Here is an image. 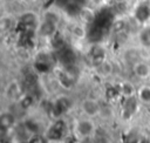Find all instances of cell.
I'll use <instances>...</instances> for the list:
<instances>
[{"label":"cell","mask_w":150,"mask_h":143,"mask_svg":"<svg viewBox=\"0 0 150 143\" xmlns=\"http://www.w3.org/2000/svg\"><path fill=\"white\" fill-rule=\"evenodd\" d=\"M74 132L82 139H89L96 134V123L94 118L82 116L74 121L73 125Z\"/></svg>","instance_id":"6da1fadb"},{"label":"cell","mask_w":150,"mask_h":143,"mask_svg":"<svg viewBox=\"0 0 150 143\" xmlns=\"http://www.w3.org/2000/svg\"><path fill=\"white\" fill-rule=\"evenodd\" d=\"M80 110L82 113V116L96 118L102 113V105L96 98L93 97H86L80 103Z\"/></svg>","instance_id":"7a4b0ae2"},{"label":"cell","mask_w":150,"mask_h":143,"mask_svg":"<svg viewBox=\"0 0 150 143\" xmlns=\"http://www.w3.org/2000/svg\"><path fill=\"white\" fill-rule=\"evenodd\" d=\"M132 73L141 81L149 80L150 79V62L144 59H139L138 61L132 63Z\"/></svg>","instance_id":"3957f363"},{"label":"cell","mask_w":150,"mask_h":143,"mask_svg":"<svg viewBox=\"0 0 150 143\" xmlns=\"http://www.w3.org/2000/svg\"><path fill=\"white\" fill-rule=\"evenodd\" d=\"M18 124V118L15 114L11 110H2L0 114V127L2 132L13 131Z\"/></svg>","instance_id":"277c9868"},{"label":"cell","mask_w":150,"mask_h":143,"mask_svg":"<svg viewBox=\"0 0 150 143\" xmlns=\"http://www.w3.org/2000/svg\"><path fill=\"white\" fill-rule=\"evenodd\" d=\"M137 89L138 87H136L130 80H123L117 84V93L125 100L136 98Z\"/></svg>","instance_id":"5b68a950"},{"label":"cell","mask_w":150,"mask_h":143,"mask_svg":"<svg viewBox=\"0 0 150 143\" xmlns=\"http://www.w3.org/2000/svg\"><path fill=\"white\" fill-rule=\"evenodd\" d=\"M95 72H96V75H98L100 77L107 79V77L111 76V74L114 72V64L109 60L105 59L95 66Z\"/></svg>","instance_id":"8992f818"},{"label":"cell","mask_w":150,"mask_h":143,"mask_svg":"<svg viewBox=\"0 0 150 143\" xmlns=\"http://www.w3.org/2000/svg\"><path fill=\"white\" fill-rule=\"evenodd\" d=\"M20 93H21L20 82H18L16 80L8 82V84L5 88V96L11 101H15L20 96Z\"/></svg>","instance_id":"52a82bcc"},{"label":"cell","mask_w":150,"mask_h":143,"mask_svg":"<svg viewBox=\"0 0 150 143\" xmlns=\"http://www.w3.org/2000/svg\"><path fill=\"white\" fill-rule=\"evenodd\" d=\"M136 100L143 105H150V84H141L137 89Z\"/></svg>","instance_id":"ba28073f"},{"label":"cell","mask_w":150,"mask_h":143,"mask_svg":"<svg viewBox=\"0 0 150 143\" xmlns=\"http://www.w3.org/2000/svg\"><path fill=\"white\" fill-rule=\"evenodd\" d=\"M138 43L144 48H150V25H145L139 28L137 33Z\"/></svg>","instance_id":"9c48e42d"},{"label":"cell","mask_w":150,"mask_h":143,"mask_svg":"<svg viewBox=\"0 0 150 143\" xmlns=\"http://www.w3.org/2000/svg\"><path fill=\"white\" fill-rule=\"evenodd\" d=\"M18 21L21 22V23L25 25V26H28V27L34 26V27H36V28L39 27V23H40L38 16H36V14L33 13V12H25L23 14H21V15L19 16Z\"/></svg>","instance_id":"30bf717a"},{"label":"cell","mask_w":150,"mask_h":143,"mask_svg":"<svg viewBox=\"0 0 150 143\" xmlns=\"http://www.w3.org/2000/svg\"><path fill=\"white\" fill-rule=\"evenodd\" d=\"M79 15H80V19H81L82 23H84V25L86 23H90L94 20V16H95L94 11L91 8H88V7H83L80 11Z\"/></svg>","instance_id":"8fae6325"},{"label":"cell","mask_w":150,"mask_h":143,"mask_svg":"<svg viewBox=\"0 0 150 143\" xmlns=\"http://www.w3.org/2000/svg\"><path fill=\"white\" fill-rule=\"evenodd\" d=\"M71 34L75 39H79V40H82L86 38V28H84V23H81V25H76L71 28Z\"/></svg>","instance_id":"7c38bea8"}]
</instances>
